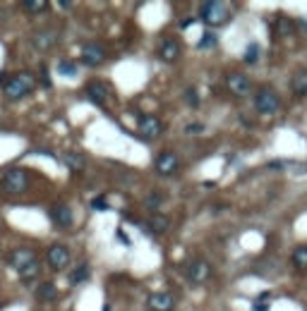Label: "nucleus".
Here are the masks:
<instances>
[{
	"label": "nucleus",
	"instance_id": "1",
	"mask_svg": "<svg viewBox=\"0 0 307 311\" xmlns=\"http://www.w3.org/2000/svg\"><path fill=\"white\" fill-rule=\"evenodd\" d=\"M34 86H36L34 74H29V72H17L15 77H10V79L5 82L2 93H5L7 101H20V98H24V96H29V93L34 91Z\"/></svg>",
	"mask_w": 307,
	"mask_h": 311
},
{
	"label": "nucleus",
	"instance_id": "2",
	"mask_svg": "<svg viewBox=\"0 0 307 311\" xmlns=\"http://www.w3.org/2000/svg\"><path fill=\"white\" fill-rule=\"evenodd\" d=\"M199 19L206 27H221L230 19V7L228 2H221V0H206L199 7Z\"/></svg>",
	"mask_w": 307,
	"mask_h": 311
},
{
	"label": "nucleus",
	"instance_id": "3",
	"mask_svg": "<svg viewBox=\"0 0 307 311\" xmlns=\"http://www.w3.org/2000/svg\"><path fill=\"white\" fill-rule=\"evenodd\" d=\"M29 187V175L24 168H12L7 170L0 180V189L2 194H10V197H17V194H24Z\"/></svg>",
	"mask_w": 307,
	"mask_h": 311
},
{
	"label": "nucleus",
	"instance_id": "4",
	"mask_svg": "<svg viewBox=\"0 0 307 311\" xmlns=\"http://www.w3.org/2000/svg\"><path fill=\"white\" fill-rule=\"evenodd\" d=\"M254 110L262 115H276L281 110V98L274 89H259L254 93Z\"/></svg>",
	"mask_w": 307,
	"mask_h": 311
},
{
	"label": "nucleus",
	"instance_id": "5",
	"mask_svg": "<svg viewBox=\"0 0 307 311\" xmlns=\"http://www.w3.org/2000/svg\"><path fill=\"white\" fill-rule=\"evenodd\" d=\"M108 57V51L101 41H86L82 46V62L86 67H99Z\"/></svg>",
	"mask_w": 307,
	"mask_h": 311
},
{
	"label": "nucleus",
	"instance_id": "6",
	"mask_svg": "<svg viewBox=\"0 0 307 311\" xmlns=\"http://www.w3.org/2000/svg\"><path fill=\"white\" fill-rule=\"evenodd\" d=\"M84 91H86L89 101L96 103V106H108V103L113 101L111 84H106V82H101V79H91V82H86Z\"/></svg>",
	"mask_w": 307,
	"mask_h": 311
},
{
	"label": "nucleus",
	"instance_id": "7",
	"mask_svg": "<svg viewBox=\"0 0 307 311\" xmlns=\"http://www.w3.org/2000/svg\"><path fill=\"white\" fill-rule=\"evenodd\" d=\"M225 89L233 93V96H250L252 93V79L245 74V72H228L225 74Z\"/></svg>",
	"mask_w": 307,
	"mask_h": 311
},
{
	"label": "nucleus",
	"instance_id": "8",
	"mask_svg": "<svg viewBox=\"0 0 307 311\" xmlns=\"http://www.w3.org/2000/svg\"><path fill=\"white\" fill-rule=\"evenodd\" d=\"M185 275L192 285H202L211 278V266L204 261V258H192L187 266H185Z\"/></svg>",
	"mask_w": 307,
	"mask_h": 311
},
{
	"label": "nucleus",
	"instance_id": "9",
	"mask_svg": "<svg viewBox=\"0 0 307 311\" xmlns=\"http://www.w3.org/2000/svg\"><path fill=\"white\" fill-rule=\"evenodd\" d=\"M161 132H164V125H161V120H159V117H154V115H142V117H140L137 134H140L144 142H154Z\"/></svg>",
	"mask_w": 307,
	"mask_h": 311
},
{
	"label": "nucleus",
	"instance_id": "10",
	"mask_svg": "<svg viewBox=\"0 0 307 311\" xmlns=\"http://www.w3.org/2000/svg\"><path fill=\"white\" fill-rule=\"evenodd\" d=\"M46 261H48V266L53 271H65L67 263H70V249L65 244H53L48 249V254H46Z\"/></svg>",
	"mask_w": 307,
	"mask_h": 311
},
{
	"label": "nucleus",
	"instance_id": "11",
	"mask_svg": "<svg viewBox=\"0 0 307 311\" xmlns=\"http://www.w3.org/2000/svg\"><path fill=\"white\" fill-rule=\"evenodd\" d=\"M36 261V252L34 249H29V247H20V249H15V252H10L7 256V263L20 273V271H24L29 263H34Z\"/></svg>",
	"mask_w": 307,
	"mask_h": 311
},
{
	"label": "nucleus",
	"instance_id": "12",
	"mask_svg": "<svg viewBox=\"0 0 307 311\" xmlns=\"http://www.w3.org/2000/svg\"><path fill=\"white\" fill-rule=\"evenodd\" d=\"M58 31L56 29H36L34 34H31V43H34V48H39V51H48V48H53L58 43Z\"/></svg>",
	"mask_w": 307,
	"mask_h": 311
},
{
	"label": "nucleus",
	"instance_id": "13",
	"mask_svg": "<svg viewBox=\"0 0 307 311\" xmlns=\"http://www.w3.org/2000/svg\"><path fill=\"white\" fill-rule=\"evenodd\" d=\"M51 218H53V223H56L58 227H62V230L72 227V223H75L72 208H70L67 203H62V201L53 203V208H51Z\"/></svg>",
	"mask_w": 307,
	"mask_h": 311
},
{
	"label": "nucleus",
	"instance_id": "14",
	"mask_svg": "<svg viewBox=\"0 0 307 311\" xmlns=\"http://www.w3.org/2000/svg\"><path fill=\"white\" fill-rule=\"evenodd\" d=\"M154 168H156V172H159V175L168 177V175H173L175 170L180 168V161H178V156H175V153H170V151H164V153H159V156H156V163H154Z\"/></svg>",
	"mask_w": 307,
	"mask_h": 311
},
{
	"label": "nucleus",
	"instance_id": "15",
	"mask_svg": "<svg viewBox=\"0 0 307 311\" xmlns=\"http://www.w3.org/2000/svg\"><path fill=\"white\" fill-rule=\"evenodd\" d=\"M149 309L151 311H173L175 307V299H173V294H168V292H154V294H149Z\"/></svg>",
	"mask_w": 307,
	"mask_h": 311
},
{
	"label": "nucleus",
	"instance_id": "16",
	"mask_svg": "<svg viewBox=\"0 0 307 311\" xmlns=\"http://www.w3.org/2000/svg\"><path fill=\"white\" fill-rule=\"evenodd\" d=\"M180 43L175 41V38H166L161 46H159V57L164 60V62H175L178 57H180Z\"/></svg>",
	"mask_w": 307,
	"mask_h": 311
},
{
	"label": "nucleus",
	"instance_id": "17",
	"mask_svg": "<svg viewBox=\"0 0 307 311\" xmlns=\"http://www.w3.org/2000/svg\"><path fill=\"white\" fill-rule=\"evenodd\" d=\"M290 91L295 96H307V70L305 67H300V70L293 72V77H290Z\"/></svg>",
	"mask_w": 307,
	"mask_h": 311
},
{
	"label": "nucleus",
	"instance_id": "18",
	"mask_svg": "<svg viewBox=\"0 0 307 311\" xmlns=\"http://www.w3.org/2000/svg\"><path fill=\"white\" fill-rule=\"evenodd\" d=\"M36 299L39 302H56L58 299V287L56 283H41L39 285V290H36Z\"/></svg>",
	"mask_w": 307,
	"mask_h": 311
},
{
	"label": "nucleus",
	"instance_id": "19",
	"mask_svg": "<svg viewBox=\"0 0 307 311\" xmlns=\"http://www.w3.org/2000/svg\"><path fill=\"white\" fill-rule=\"evenodd\" d=\"M151 232H156V235H164L168 232V227H170V218L168 216H161V213H156V216H151V220L146 223Z\"/></svg>",
	"mask_w": 307,
	"mask_h": 311
},
{
	"label": "nucleus",
	"instance_id": "20",
	"mask_svg": "<svg viewBox=\"0 0 307 311\" xmlns=\"http://www.w3.org/2000/svg\"><path fill=\"white\" fill-rule=\"evenodd\" d=\"M274 31L279 34V36H293L298 27H295V22L293 19H288V17H279L276 22H274Z\"/></svg>",
	"mask_w": 307,
	"mask_h": 311
},
{
	"label": "nucleus",
	"instance_id": "21",
	"mask_svg": "<svg viewBox=\"0 0 307 311\" xmlns=\"http://www.w3.org/2000/svg\"><path fill=\"white\" fill-rule=\"evenodd\" d=\"M290 263H293V268H298V271H307V244L298 247V249L290 254Z\"/></svg>",
	"mask_w": 307,
	"mask_h": 311
},
{
	"label": "nucleus",
	"instance_id": "22",
	"mask_svg": "<svg viewBox=\"0 0 307 311\" xmlns=\"http://www.w3.org/2000/svg\"><path fill=\"white\" fill-rule=\"evenodd\" d=\"M86 278H89V266H86V263H80V266L72 268L70 275H67L70 285H82V283H86Z\"/></svg>",
	"mask_w": 307,
	"mask_h": 311
},
{
	"label": "nucleus",
	"instance_id": "23",
	"mask_svg": "<svg viewBox=\"0 0 307 311\" xmlns=\"http://www.w3.org/2000/svg\"><path fill=\"white\" fill-rule=\"evenodd\" d=\"M39 273H41V263H39V258H36L34 263H29L24 271H20L17 275H20V280H22V283H31V280H36V278H39Z\"/></svg>",
	"mask_w": 307,
	"mask_h": 311
},
{
	"label": "nucleus",
	"instance_id": "24",
	"mask_svg": "<svg viewBox=\"0 0 307 311\" xmlns=\"http://www.w3.org/2000/svg\"><path fill=\"white\" fill-rule=\"evenodd\" d=\"M65 165L72 170V172H82V170L86 168V158L80 156V153H67V156H65Z\"/></svg>",
	"mask_w": 307,
	"mask_h": 311
},
{
	"label": "nucleus",
	"instance_id": "25",
	"mask_svg": "<svg viewBox=\"0 0 307 311\" xmlns=\"http://www.w3.org/2000/svg\"><path fill=\"white\" fill-rule=\"evenodd\" d=\"M22 7L27 10L29 15H41V12L48 10V2H43V0H24Z\"/></svg>",
	"mask_w": 307,
	"mask_h": 311
},
{
	"label": "nucleus",
	"instance_id": "26",
	"mask_svg": "<svg viewBox=\"0 0 307 311\" xmlns=\"http://www.w3.org/2000/svg\"><path fill=\"white\" fill-rule=\"evenodd\" d=\"M58 72H60L62 77H77V65H75L72 60H60V62H58Z\"/></svg>",
	"mask_w": 307,
	"mask_h": 311
},
{
	"label": "nucleus",
	"instance_id": "27",
	"mask_svg": "<svg viewBox=\"0 0 307 311\" xmlns=\"http://www.w3.org/2000/svg\"><path fill=\"white\" fill-rule=\"evenodd\" d=\"M259 53H262L259 43H250V46H247V51H245V62H250V65H254V62L259 60Z\"/></svg>",
	"mask_w": 307,
	"mask_h": 311
},
{
	"label": "nucleus",
	"instance_id": "28",
	"mask_svg": "<svg viewBox=\"0 0 307 311\" xmlns=\"http://www.w3.org/2000/svg\"><path fill=\"white\" fill-rule=\"evenodd\" d=\"M144 206H146L149 211H156L159 206H164V197H161V194H149V197L144 199Z\"/></svg>",
	"mask_w": 307,
	"mask_h": 311
},
{
	"label": "nucleus",
	"instance_id": "29",
	"mask_svg": "<svg viewBox=\"0 0 307 311\" xmlns=\"http://www.w3.org/2000/svg\"><path fill=\"white\" fill-rule=\"evenodd\" d=\"M214 43H216V34H206V36L197 43V48H199V51H204V48H209V46H214Z\"/></svg>",
	"mask_w": 307,
	"mask_h": 311
},
{
	"label": "nucleus",
	"instance_id": "30",
	"mask_svg": "<svg viewBox=\"0 0 307 311\" xmlns=\"http://www.w3.org/2000/svg\"><path fill=\"white\" fill-rule=\"evenodd\" d=\"M91 208H94V211H106V208H108V199L96 197L94 201H91Z\"/></svg>",
	"mask_w": 307,
	"mask_h": 311
},
{
	"label": "nucleus",
	"instance_id": "31",
	"mask_svg": "<svg viewBox=\"0 0 307 311\" xmlns=\"http://www.w3.org/2000/svg\"><path fill=\"white\" fill-rule=\"evenodd\" d=\"M264 299H266V294H262V297L252 304V309H254V311H269V304H266Z\"/></svg>",
	"mask_w": 307,
	"mask_h": 311
},
{
	"label": "nucleus",
	"instance_id": "32",
	"mask_svg": "<svg viewBox=\"0 0 307 311\" xmlns=\"http://www.w3.org/2000/svg\"><path fill=\"white\" fill-rule=\"evenodd\" d=\"M185 132H187V134H202V132H204V125H202V122H192V125H187Z\"/></svg>",
	"mask_w": 307,
	"mask_h": 311
},
{
	"label": "nucleus",
	"instance_id": "33",
	"mask_svg": "<svg viewBox=\"0 0 307 311\" xmlns=\"http://www.w3.org/2000/svg\"><path fill=\"white\" fill-rule=\"evenodd\" d=\"M185 98H187V103H190V106H197V103H199V101H197V89H187Z\"/></svg>",
	"mask_w": 307,
	"mask_h": 311
},
{
	"label": "nucleus",
	"instance_id": "34",
	"mask_svg": "<svg viewBox=\"0 0 307 311\" xmlns=\"http://www.w3.org/2000/svg\"><path fill=\"white\" fill-rule=\"evenodd\" d=\"M2 79H5V74H2V72H0V82H2Z\"/></svg>",
	"mask_w": 307,
	"mask_h": 311
},
{
	"label": "nucleus",
	"instance_id": "35",
	"mask_svg": "<svg viewBox=\"0 0 307 311\" xmlns=\"http://www.w3.org/2000/svg\"><path fill=\"white\" fill-rule=\"evenodd\" d=\"M0 309H2V297H0Z\"/></svg>",
	"mask_w": 307,
	"mask_h": 311
}]
</instances>
